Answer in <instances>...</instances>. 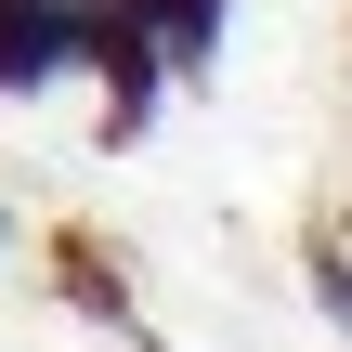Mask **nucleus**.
I'll list each match as a JSON object with an SVG mask.
<instances>
[{
  "mask_svg": "<svg viewBox=\"0 0 352 352\" xmlns=\"http://www.w3.org/2000/svg\"><path fill=\"white\" fill-rule=\"evenodd\" d=\"M235 0H0V91H52V78H104L118 104H144L157 78H196Z\"/></svg>",
  "mask_w": 352,
  "mask_h": 352,
  "instance_id": "f257e3e1",
  "label": "nucleus"
},
{
  "mask_svg": "<svg viewBox=\"0 0 352 352\" xmlns=\"http://www.w3.org/2000/svg\"><path fill=\"white\" fill-rule=\"evenodd\" d=\"M327 314H340V327H352V261H327Z\"/></svg>",
  "mask_w": 352,
  "mask_h": 352,
  "instance_id": "f03ea898",
  "label": "nucleus"
}]
</instances>
